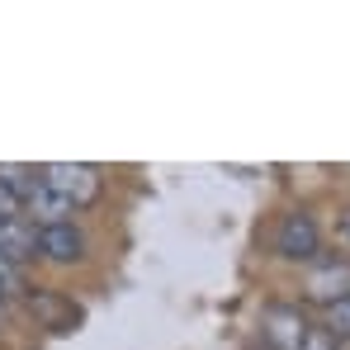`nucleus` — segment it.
I'll return each mask as SVG.
<instances>
[{
  "label": "nucleus",
  "instance_id": "f257e3e1",
  "mask_svg": "<svg viewBox=\"0 0 350 350\" xmlns=\"http://www.w3.org/2000/svg\"><path fill=\"white\" fill-rule=\"evenodd\" d=\"M38 175H43V180L57 189V194L66 199V204H71V208H85V204H95V199H100V185H105L95 166H81V161H53V166H43Z\"/></svg>",
  "mask_w": 350,
  "mask_h": 350
},
{
  "label": "nucleus",
  "instance_id": "f03ea898",
  "mask_svg": "<svg viewBox=\"0 0 350 350\" xmlns=\"http://www.w3.org/2000/svg\"><path fill=\"white\" fill-rule=\"evenodd\" d=\"M275 251H280L284 260H317V251H322V232H317L312 213L289 208V213L275 223Z\"/></svg>",
  "mask_w": 350,
  "mask_h": 350
},
{
  "label": "nucleus",
  "instance_id": "7ed1b4c3",
  "mask_svg": "<svg viewBox=\"0 0 350 350\" xmlns=\"http://www.w3.org/2000/svg\"><path fill=\"white\" fill-rule=\"evenodd\" d=\"M303 293L322 308L350 298V260H312L308 280H303Z\"/></svg>",
  "mask_w": 350,
  "mask_h": 350
},
{
  "label": "nucleus",
  "instance_id": "20e7f679",
  "mask_svg": "<svg viewBox=\"0 0 350 350\" xmlns=\"http://www.w3.org/2000/svg\"><path fill=\"white\" fill-rule=\"evenodd\" d=\"M260 327H265V341H270L275 350H303L308 332H312V327H308V317H303L298 308H289V303H275V308L265 312V322H260Z\"/></svg>",
  "mask_w": 350,
  "mask_h": 350
},
{
  "label": "nucleus",
  "instance_id": "39448f33",
  "mask_svg": "<svg viewBox=\"0 0 350 350\" xmlns=\"http://www.w3.org/2000/svg\"><path fill=\"white\" fill-rule=\"evenodd\" d=\"M38 256L53 260V265H71L85 256V232L76 223H53V228H38Z\"/></svg>",
  "mask_w": 350,
  "mask_h": 350
},
{
  "label": "nucleus",
  "instance_id": "423d86ee",
  "mask_svg": "<svg viewBox=\"0 0 350 350\" xmlns=\"http://www.w3.org/2000/svg\"><path fill=\"white\" fill-rule=\"evenodd\" d=\"M71 213H76V208H71V204L62 199V194L53 189V185H48V180H38V185H33V194L24 199V218H29L33 228H53V223H71Z\"/></svg>",
  "mask_w": 350,
  "mask_h": 350
},
{
  "label": "nucleus",
  "instance_id": "0eeeda50",
  "mask_svg": "<svg viewBox=\"0 0 350 350\" xmlns=\"http://www.w3.org/2000/svg\"><path fill=\"white\" fill-rule=\"evenodd\" d=\"M0 251H5L14 265L33 260V256H38V228H33L29 218H0Z\"/></svg>",
  "mask_w": 350,
  "mask_h": 350
},
{
  "label": "nucleus",
  "instance_id": "6e6552de",
  "mask_svg": "<svg viewBox=\"0 0 350 350\" xmlns=\"http://www.w3.org/2000/svg\"><path fill=\"white\" fill-rule=\"evenodd\" d=\"M336 346H346L350 341V298H341V303H332L327 308V327H322Z\"/></svg>",
  "mask_w": 350,
  "mask_h": 350
},
{
  "label": "nucleus",
  "instance_id": "1a4fd4ad",
  "mask_svg": "<svg viewBox=\"0 0 350 350\" xmlns=\"http://www.w3.org/2000/svg\"><path fill=\"white\" fill-rule=\"evenodd\" d=\"M303 350H341V346H336L322 327H312V332H308V341H303Z\"/></svg>",
  "mask_w": 350,
  "mask_h": 350
},
{
  "label": "nucleus",
  "instance_id": "9d476101",
  "mask_svg": "<svg viewBox=\"0 0 350 350\" xmlns=\"http://www.w3.org/2000/svg\"><path fill=\"white\" fill-rule=\"evenodd\" d=\"M0 218H24V208H19V199L0 185Z\"/></svg>",
  "mask_w": 350,
  "mask_h": 350
},
{
  "label": "nucleus",
  "instance_id": "9b49d317",
  "mask_svg": "<svg viewBox=\"0 0 350 350\" xmlns=\"http://www.w3.org/2000/svg\"><path fill=\"white\" fill-rule=\"evenodd\" d=\"M5 322H10V298L0 293V327H5Z\"/></svg>",
  "mask_w": 350,
  "mask_h": 350
},
{
  "label": "nucleus",
  "instance_id": "f8f14e48",
  "mask_svg": "<svg viewBox=\"0 0 350 350\" xmlns=\"http://www.w3.org/2000/svg\"><path fill=\"white\" fill-rule=\"evenodd\" d=\"M341 237H346V241H350V208H346V213H341Z\"/></svg>",
  "mask_w": 350,
  "mask_h": 350
}]
</instances>
